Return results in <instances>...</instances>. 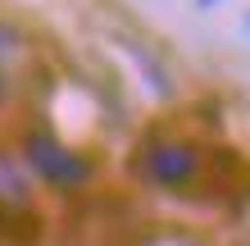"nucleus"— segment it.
I'll return each mask as SVG.
<instances>
[{"label":"nucleus","mask_w":250,"mask_h":246,"mask_svg":"<svg viewBox=\"0 0 250 246\" xmlns=\"http://www.w3.org/2000/svg\"><path fill=\"white\" fill-rule=\"evenodd\" d=\"M132 169L159 192H191L209 169V155L187 137H146L132 155Z\"/></svg>","instance_id":"obj_1"},{"label":"nucleus","mask_w":250,"mask_h":246,"mask_svg":"<svg viewBox=\"0 0 250 246\" xmlns=\"http://www.w3.org/2000/svg\"><path fill=\"white\" fill-rule=\"evenodd\" d=\"M23 155H27V169H37L41 178L50 187H60V192H73V187H82L91 178V169H86L82 155H73L64 141H55L46 128H37V133L23 137Z\"/></svg>","instance_id":"obj_2"},{"label":"nucleus","mask_w":250,"mask_h":246,"mask_svg":"<svg viewBox=\"0 0 250 246\" xmlns=\"http://www.w3.org/2000/svg\"><path fill=\"white\" fill-rule=\"evenodd\" d=\"M0 228L14 237H32V205H27V178H23V164L9 160L0 151Z\"/></svg>","instance_id":"obj_3"},{"label":"nucleus","mask_w":250,"mask_h":246,"mask_svg":"<svg viewBox=\"0 0 250 246\" xmlns=\"http://www.w3.org/2000/svg\"><path fill=\"white\" fill-rule=\"evenodd\" d=\"M218 5H223V0H196V9H200V14H209V9H218Z\"/></svg>","instance_id":"obj_4"},{"label":"nucleus","mask_w":250,"mask_h":246,"mask_svg":"<svg viewBox=\"0 0 250 246\" xmlns=\"http://www.w3.org/2000/svg\"><path fill=\"white\" fill-rule=\"evenodd\" d=\"M241 27H246V37H250V14H246V23H241Z\"/></svg>","instance_id":"obj_5"},{"label":"nucleus","mask_w":250,"mask_h":246,"mask_svg":"<svg viewBox=\"0 0 250 246\" xmlns=\"http://www.w3.org/2000/svg\"><path fill=\"white\" fill-rule=\"evenodd\" d=\"M0 60H5V37H0Z\"/></svg>","instance_id":"obj_6"}]
</instances>
